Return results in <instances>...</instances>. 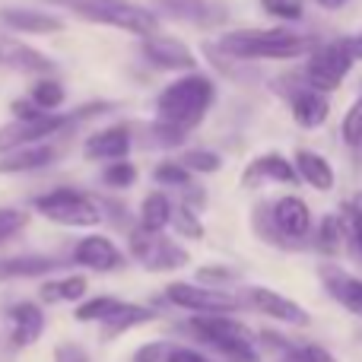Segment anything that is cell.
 Wrapping results in <instances>:
<instances>
[{
	"mask_svg": "<svg viewBox=\"0 0 362 362\" xmlns=\"http://www.w3.org/2000/svg\"><path fill=\"white\" fill-rule=\"evenodd\" d=\"M54 362H89V353L80 344H61L54 350Z\"/></svg>",
	"mask_w": 362,
	"mask_h": 362,
	"instance_id": "b9f144b4",
	"label": "cell"
},
{
	"mask_svg": "<svg viewBox=\"0 0 362 362\" xmlns=\"http://www.w3.org/2000/svg\"><path fill=\"white\" fill-rule=\"evenodd\" d=\"M255 232L264 238V242L276 245V248H286V242L280 238V232H276V226H274V216H270V206L267 204H257L255 206Z\"/></svg>",
	"mask_w": 362,
	"mask_h": 362,
	"instance_id": "1f68e13d",
	"label": "cell"
},
{
	"mask_svg": "<svg viewBox=\"0 0 362 362\" xmlns=\"http://www.w3.org/2000/svg\"><path fill=\"white\" fill-rule=\"evenodd\" d=\"M153 175H156L159 185H175V187H185L187 181H191V172H187L181 163H175V159H165V163H159Z\"/></svg>",
	"mask_w": 362,
	"mask_h": 362,
	"instance_id": "d590c367",
	"label": "cell"
},
{
	"mask_svg": "<svg viewBox=\"0 0 362 362\" xmlns=\"http://www.w3.org/2000/svg\"><path fill=\"white\" fill-rule=\"evenodd\" d=\"M172 200L165 197V194H159V191H153V194H146V200H144V206H140V229H146V232H163L165 226L172 223Z\"/></svg>",
	"mask_w": 362,
	"mask_h": 362,
	"instance_id": "484cf974",
	"label": "cell"
},
{
	"mask_svg": "<svg viewBox=\"0 0 362 362\" xmlns=\"http://www.w3.org/2000/svg\"><path fill=\"white\" fill-rule=\"evenodd\" d=\"M340 219H344V229L350 232V242L356 245V251L362 255V210L359 206H346Z\"/></svg>",
	"mask_w": 362,
	"mask_h": 362,
	"instance_id": "f35d334b",
	"label": "cell"
},
{
	"mask_svg": "<svg viewBox=\"0 0 362 362\" xmlns=\"http://www.w3.org/2000/svg\"><path fill=\"white\" fill-rule=\"evenodd\" d=\"M64 267L61 257L54 255H16V257H0V283L4 280H29V276H45Z\"/></svg>",
	"mask_w": 362,
	"mask_h": 362,
	"instance_id": "ac0fdd59",
	"label": "cell"
},
{
	"mask_svg": "<svg viewBox=\"0 0 362 362\" xmlns=\"http://www.w3.org/2000/svg\"><path fill=\"white\" fill-rule=\"evenodd\" d=\"M270 216H274V226L280 232L283 242H302L312 229V213H308L305 200L302 197H280L274 206H270Z\"/></svg>",
	"mask_w": 362,
	"mask_h": 362,
	"instance_id": "7c38bea8",
	"label": "cell"
},
{
	"mask_svg": "<svg viewBox=\"0 0 362 362\" xmlns=\"http://www.w3.org/2000/svg\"><path fill=\"white\" fill-rule=\"evenodd\" d=\"M86 276H64V280H48L42 286L45 302H76L86 296Z\"/></svg>",
	"mask_w": 362,
	"mask_h": 362,
	"instance_id": "4316f807",
	"label": "cell"
},
{
	"mask_svg": "<svg viewBox=\"0 0 362 362\" xmlns=\"http://www.w3.org/2000/svg\"><path fill=\"white\" fill-rule=\"evenodd\" d=\"M29 102L35 108H42V112H54V108H61L64 105V86L57 80H38L35 86H32V93H29Z\"/></svg>",
	"mask_w": 362,
	"mask_h": 362,
	"instance_id": "f546056e",
	"label": "cell"
},
{
	"mask_svg": "<svg viewBox=\"0 0 362 362\" xmlns=\"http://www.w3.org/2000/svg\"><path fill=\"white\" fill-rule=\"evenodd\" d=\"M86 23H102V25H112V29H121V32H131V35H144V38H153L159 32V19L153 16L150 10L137 4H102V6H93V10H83L80 13Z\"/></svg>",
	"mask_w": 362,
	"mask_h": 362,
	"instance_id": "52a82bcc",
	"label": "cell"
},
{
	"mask_svg": "<svg viewBox=\"0 0 362 362\" xmlns=\"http://www.w3.org/2000/svg\"><path fill=\"white\" fill-rule=\"evenodd\" d=\"M102 181H105L108 187H131L134 181H137V165H131L127 159L124 163H112L102 172Z\"/></svg>",
	"mask_w": 362,
	"mask_h": 362,
	"instance_id": "e575fe53",
	"label": "cell"
},
{
	"mask_svg": "<svg viewBox=\"0 0 362 362\" xmlns=\"http://www.w3.org/2000/svg\"><path fill=\"white\" fill-rule=\"evenodd\" d=\"M299 359L302 362H337L331 350H325L321 344H302L299 346Z\"/></svg>",
	"mask_w": 362,
	"mask_h": 362,
	"instance_id": "ab89813d",
	"label": "cell"
},
{
	"mask_svg": "<svg viewBox=\"0 0 362 362\" xmlns=\"http://www.w3.org/2000/svg\"><path fill=\"white\" fill-rule=\"evenodd\" d=\"M187 331L200 344L213 346L226 362H261L251 331L229 315H197V318L187 321Z\"/></svg>",
	"mask_w": 362,
	"mask_h": 362,
	"instance_id": "3957f363",
	"label": "cell"
},
{
	"mask_svg": "<svg viewBox=\"0 0 362 362\" xmlns=\"http://www.w3.org/2000/svg\"><path fill=\"white\" fill-rule=\"evenodd\" d=\"M35 210L57 226H99L102 223L99 204H93L86 194L70 191V187H57V191L35 197Z\"/></svg>",
	"mask_w": 362,
	"mask_h": 362,
	"instance_id": "5b68a950",
	"label": "cell"
},
{
	"mask_svg": "<svg viewBox=\"0 0 362 362\" xmlns=\"http://www.w3.org/2000/svg\"><path fill=\"white\" fill-rule=\"evenodd\" d=\"M321 283H325V289L346 308V312H353L362 318V280L344 274V270H337V267H325L321 270Z\"/></svg>",
	"mask_w": 362,
	"mask_h": 362,
	"instance_id": "ffe728a7",
	"label": "cell"
},
{
	"mask_svg": "<svg viewBox=\"0 0 362 362\" xmlns=\"http://www.w3.org/2000/svg\"><path fill=\"white\" fill-rule=\"evenodd\" d=\"M45 331V312L35 302H19L10 308V340L13 346H32Z\"/></svg>",
	"mask_w": 362,
	"mask_h": 362,
	"instance_id": "d6986e66",
	"label": "cell"
},
{
	"mask_svg": "<svg viewBox=\"0 0 362 362\" xmlns=\"http://www.w3.org/2000/svg\"><path fill=\"white\" fill-rule=\"evenodd\" d=\"M25 223H29L25 210H16V206H4V210H0V245L10 242L16 232H23Z\"/></svg>",
	"mask_w": 362,
	"mask_h": 362,
	"instance_id": "836d02e7",
	"label": "cell"
},
{
	"mask_svg": "<svg viewBox=\"0 0 362 362\" xmlns=\"http://www.w3.org/2000/svg\"><path fill=\"white\" fill-rule=\"evenodd\" d=\"M216 48L229 57H238V61H261V57L286 61V57L312 54L315 38L289 32V29H235V32H226Z\"/></svg>",
	"mask_w": 362,
	"mask_h": 362,
	"instance_id": "7a4b0ae2",
	"label": "cell"
},
{
	"mask_svg": "<svg viewBox=\"0 0 362 362\" xmlns=\"http://www.w3.org/2000/svg\"><path fill=\"white\" fill-rule=\"evenodd\" d=\"M197 274H200V283H204V286L206 283H232L235 280V274H232L229 267H200Z\"/></svg>",
	"mask_w": 362,
	"mask_h": 362,
	"instance_id": "ee69618b",
	"label": "cell"
},
{
	"mask_svg": "<svg viewBox=\"0 0 362 362\" xmlns=\"http://www.w3.org/2000/svg\"><path fill=\"white\" fill-rule=\"evenodd\" d=\"M86 159H102V163H124L127 153H131V131L124 124L105 127V131H95L86 140Z\"/></svg>",
	"mask_w": 362,
	"mask_h": 362,
	"instance_id": "9a60e30c",
	"label": "cell"
},
{
	"mask_svg": "<svg viewBox=\"0 0 362 362\" xmlns=\"http://www.w3.org/2000/svg\"><path fill=\"white\" fill-rule=\"evenodd\" d=\"M0 67L16 70V74H48L54 70V61L35 51L32 45H23L19 38L0 35Z\"/></svg>",
	"mask_w": 362,
	"mask_h": 362,
	"instance_id": "4fadbf2b",
	"label": "cell"
},
{
	"mask_svg": "<svg viewBox=\"0 0 362 362\" xmlns=\"http://www.w3.org/2000/svg\"><path fill=\"white\" fill-rule=\"evenodd\" d=\"M165 296H169L172 305L197 312V315H229L242 305V299H235V296L213 286H197V283H172L165 289Z\"/></svg>",
	"mask_w": 362,
	"mask_h": 362,
	"instance_id": "9c48e42d",
	"label": "cell"
},
{
	"mask_svg": "<svg viewBox=\"0 0 362 362\" xmlns=\"http://www.w3.org/2000/svg\"><path fill=\"white\" fill-rule=\"evenodd\" d=\"M67 121L74 118H61V115H38V118H13L10 124L0 127V156L16 153L23 146H35L42 140L54 137L61 127H67Z\"/></svg>",
	"mask_w": 362,
	"mask_h": 362,
	"instance_id": "ba28073f",
	"label": "cell"
},
{
	"mask_svg": "<svg viewBox=\"0 0 362 362\" xmlns=\"http://www.w3.org/2000/svg\"><path fill=\"white\" fill-rule=\"evenodd\" d=\"M156 318V312L146 305H137V302H121V308L112 315V318L102 325V331H105V337H118V334L131 331V327H140V325H150V321Z\"/></svg>",
	"mask_w": 362,
	"mask_h": 362,
	"instance_id": "d4e9b609",
	"label": "cell"
},
{
	"mask_svg": "<svg viewBox=\"0 0 362 362\" xmlns=\"http://www.w3.org/2000/svg\"><path fill=\"white\" fill-rule=\"evenodd\" d=\"M327 99L325 95H318L315 89H299V93H293V118L299 127H305V131H315V127H321L327 121Z\"/></svg>",
	"mask_w": 362,
	"mask_h": 362,
	"instance_id": "7402d4cb",
	"label": "cell"
},
{
	"mask_svg": "<svg viewBox=\"0 0 362 362\" xmlns=\"http://www.w3.org/2000/svg\"><path fill=\"white\" fill-rule=\"evenodd\" d=\"M165 13L185 19V23H197V25H210V23H223V10L206 0H156Z\"/></svg>",
	"mask_w": 362,
	"mask_h": 362,
	"instance_id": "cb8c5ba5",
	"label": "cell"
},
{
	"mask_svg": "<svg viewBox=\"0 0 362 362\" xmlns=\"http://www.w3.org/2000/svg\"><path fill=\"white\" fill-rule=\"evenodd\" d=\"M0 23L13 32H25V35H51V32L64 29V19L38 13V10H25V6H6V10H0Z\"/></svg>",
	"mask_w": 362,
	"mask_h": 362,
	"instance_id": "e0dca14e",
	"label": "cell"
},
{
	"mask_svg": "<svg viewBox=\"0 0 362 362\" xmlns=\"http://www.w3.org/2000/svg\"><path fill=\"white\" fill-rule=\"evenodd\" d=\"M165 362H213V359L204 356L200 350H191V346H172Z\"/></svg>",
	"mask_w": 362,
	"mask_h": 362,
	"instance_id": "7bdbcfd3",
	"label": "cell"
},
{
	"mask_svg": "<svg viewBox=\"0 0 362 362\" xmlns=\"http://www.w3.org/2000/svg\"><path fill=\"white\" fill-rule=\"evenodd\" d=\"M356 51H359V54H362V35L356 38Z\"/></svg>",
	"mask_w": 362,
	"mask_h": 362,
	"instance_id": "7dc6e473",
	"label": "cell"
},
{
	"mask_svg": "<svg viewBox=\"0 0 362 362\" xmlns=\"http://www.w3.org/2000/svg\"><path fill=\"white\" fill-rule=\"evenodd\" d=\"M264 181L296 185V181H299V172H296V165L289 163V159H283L280 153H267V156H257L242 175L245 187H257V185H264Z\"/></svg>",
	"mask_w": 362,
	"mask_h": 362,
	"instance_id": "2e32d148",
	"label": "cell"
},
{
	"mask_svg": "<svg viewBox=\"0 0 362 362\" xmlns=\"http://www.w3.org/2000/svg\"><path fill=\"white\" fill-rule=\"evenodd\" d=\"M61 156V150L57 146H23V150L16 153H6V156H0V175H16V172H35L42 169V165H51L54 159Z\"/></svg>",
	"mask_w": 362,
	"mask_h": 362,
	"instance_id": "44dd1931",
	"label": "cell"
},
{
	"mask_svg": "<svg viewBox=\"0 0 362 362\" xmlns=\"http://www.w3.org/2000/svg\"><path fill=\"white\" fill-rule=\"evenodd\" d=\"M344 140L350 146L362 144V95L353 102V108L346 112V118H344Z\"/></svg>",
	"mask_w": 362,
	"mask_h": 362,
	"instance_id": "8d00e7d4",
	"label": "cell"
},
{
	"mask_svg": "<svg viewBox=\"0 0 362 362\" xmlns=\"http://www.w3.org/2000/svg\"><path fill=\"white\" fill-rule=\"evenodd\" d=\"M48 4H57V6H67L74 13H83V10H93V6H102V4H121V0H48Z\"/></svg>",
	"mask_w": 362,
	"mask_h": 362,
	"instance_id": "f6af8a7d",
	"label": "cell"
},
{
	"mask_svg": "<svg viewBox=\"0 0 362 362\" xmlns=\"http://www.w3.org/2000/svg\"><path fill=\"white\" fill-rule=\"evenodd\" d=\"M296 172H299V178L305 181V185H312L315 191H331L334 187L331 163H327L325 156H318V153H312V150L296 153Z\"/></svg>",
	"mask_w": 362,
	"mask_h": 362,
	"instance_id": "603a6c76",
	"label": "cell"
},
{
	"mask_svg": "<svg viewBox=\"0 0 362 362\" xmlns=\"http://www.w3.org/2000/svg\"><path fill=\"white\" fill-rule=\"evenodd\" d=\"M321 6H327V10H340V6L346 4V0H318Z\"/></svg>",
	"mask_w": 362,
	"mask_h": 362,
	"instance_id": "bcb514c9",
	"label": "cell"
},
{
	"mask_svg": "<svg viewBox=\"0 0 362 362\" xmlns=\"http://www.w3.org/2000/svg\"><path fill=\"white\" fill-rule=\"evenodd\" d=\"M181 165H185L187 172H204V175H210V172H219L223 159L210 150H187L185 159H181Z\"/></svg>",
	"mask_w": 362,
	"mask_h": 362,
	"instance_id": "d6a6232c",
	"label": "cell"
},
{
	"mask_svg": "<svg viewBox=\"0 0 362 362\" xmlns=\"http://www.w3.org/2000/svg\"><path fill=\"white\" fill-rule=\"evenodd\" d=\"M70 261L80 264V267H86V270H99V274L124 267V255H121V248L108 235H86L74 248Z\"/></svg>",
	"mask_w": 362,
	"mask_h": 362,
	"instance_id": "8fae6325",
	"label": "cell"
},
{
	"mask_svg": "<svg viewBox=\"0 0 362 362\" xmlns=\"http://www.w3.org/2000/svg\"><path fill=\"white\" fill-rule=\"evenodd\" d=\"M131 255L137 264H144L146 270H178L185 267L191 257L185 248H178L172 238H165L163 232H146V229H134L131 232Z\"/></svg>",
	"mask_w": 362,
	"mask_h": 362,
	"instance_id": "8992f818",
	"label": "cell"
},
{
	"mask_svg": "<svg viewBox=\"0 0 362 362\" xmlns=\"http://www.w3.org/2000/svg\"><path fill=\"white\" fill-rule=\"evenodd\" d=\"M169 350H172L169 344H146V346H140V350H137L134 362H165Z\"/></svg>",
	"mask_w": 362,
	"mask_h": 362,
	"instance_id": "60d3db41",
	"label": "cell"
},
{
	"mask_svg": "<svg viewBox=\"0 0 362 362\" xmlns=\"http://www.w3.org/2000/svg\"><path fill=\"white\" fill-rule=\"evenodd\" d=\"M261 6L276 19H302V6L296 0H261Z\"/></svg>",
	"mask_w": 362,
	"mask_h": 362,
	"instance_id": "74e56055",
	"label": "cell"
},
{
	"mask_svg": "<svg viewBox=\"0 0 362 362\" xmlns=\"http://www.w3.org/2000/svg\"><path fill=\"white\" fill-rule=\"evenodd\" d=\"M245 299H248L251 308H257L261 315H267V318L274 321H283V325H293V327H305L308 321V312L299 305V302L286 299V296H280L276 289H267V286H248L245 289Z\"/></svg>",
	"mask_w": 362,
	"mask_h": 362,
	"instance_id": "30bf717a",
	"label": "cell"
},
{
	"mask_svg": "<svg viewBox=\"0 0 362 362\" xmlns=\"http://www.w3.org/2000/svg\"><path fill=\"white\" fill-rule=\"evenodd\" d=\"M172 226H175V232H181L185 238H204V226H200V219H197V213L191 210L187 204H181L172 210Z\"/></svg>",
	"mask_w": 362,
	"mask_h": 362,
	"instance_id": "4dcf8cb0",
	"label": "cell"
},
{
	"mask_svg": "<svg viewBox=\"0 0 362 362\" xmlns=\"http://www.w3.org/2000/svg\"><path fill=\"white\" fill-rule=\"evenodd\" d=\"M118 308H121V299H115V296H99V299L80 302L74 315H76V321H99V325H105Z\"/></svg>",
	"mask_w": 362,
	"mask_h": 362,
	"instance_id": "83f0119b",
	"label": "cell"
},
{
	"mask_svg": "<svg viewBox=\"0 0 362 362\" xmlns=\"http://www.w3.org/2000/svg\"><path fill=\"white\" fill-rule=\"evenodd\" d=\"M144 54L150 57V64L163 70H194L197 67V57L191 54L185 42L178 38H165V35H153L144 38Z\"/></svg>",
	"mask_w": 362,
	"mask_h": 362,
	"instance_id": "5bb4252c",
	"label": "cell"
},
{
	"mask_svg": "<svg viewBox=\"0 0 362 362\" xmlns=\"http://www.w3.org/2000/svg\"><path fill=\"white\" fill-rule=\"evenodd\" d=\"M344 235H346V229H344V219L340 216H325L321 219V226H318V235H315V242H318V248L325 251V255H340V248H344Z\"/></svg>",
	"mask_w": 362,
	"mask_h": 362,
	"instance_id": "f1b7e54d",
	"label": "cell"
},
{
	"mask_svg": "<svg viewBox=\"0 0 362 362\" xmlns=\"http://www.w3.org/2000/svg\"><path fill=\"white\" fill-rule=\"evenodd\" d=\"M359 57L356 42L353 38H340L334 45H321V48L312 51L308 57V67H305V83L315 89V93H331L344 83L346 70L353 67V61Z\"/></svg>",
	"mask_w": 362,
	"mask_h": 362,
	"instance_id": "277c9868",
	"label": "cell"
},
{
	"mask_svg": "<svg viewBox=\"0 0 362 362\" xmlns=\"http://www.w3.org/2000/svg\"><path fill=\"white\" fill-rule=\"evenodd\" d=\"M213 83L204 74H187L181 80L169 83L156 99V118L159 124H169L172 131L187 134L204 121V115L213 105Z\"/></svg>",
	"mask_w": 362,
	"mask_h": 362,
	"instance_id": "6da1fadb",
	"label": "cell"
}]
</instances>
